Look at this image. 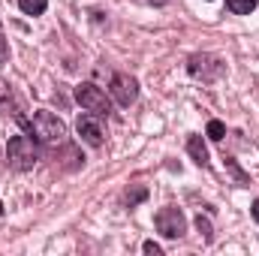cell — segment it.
<instances>
[{
    "label": "cell",
    "mask_w": 259,
    "mask_h": 256,
    "mask_svg": "<svg viewBox=\"0 0 259 256\" xmlns=\"http://www.w3.org/2000/svg\"><path fill=\"white\" fill-rule=\"evenodd\" d=\"M27 130H30V136H33L36 142H42V145H61L66 139V124L58 115H52V112H36V115L27 121Z\"/></svg>",
    "instance_id": "6da1fadb"
},
{
    "label": "cell",
    "mask_w": 259,
    "mask_h": 256,
    "mask_svg": "<svg viewBox=\"0 0 259 256\" xmlns=\"http://www.w3.org/2000/svg\"><path fill=\"white\" fill-rule=\"evenodd\" d=\"M6 160H9V166L18 169V172L33 169L36 160H39V154H36V148H33V139H27V136H12L9 145H6Z\"/></svg>",
    "instance_id": "7a4b0ae2"
},
{
    "label": "cell",
    "mask_w": 259,
    "mask_h": 256,
    "mask_svg": "<svg viewBox=\"0 0 259 256\" xmlns=\"http://www.w3.org/2000/svg\"><path fill=\"white\" fill-rule=\"evenodd\" d=\"M154 223H157V232L163 238H181L187 232V220H184L181 208H172V205L169 208H160L157 217H154Z\"/></svg>",
    "instance_id": "3957f363"
},
{
    "label": "cell",
    "mask_w": 259,
    "mask_h": 256,
    "mask_svg": "<svg viewBox=\"0 0 259 256\" xmlns=\"http://www.w3.org/2000/svg\"><path fill=\"white\" fill-rule=\"evenodd\" d=\"M75 100L81 103V109H88V112H94V115H100V118H106L109 112H112V103L106 100V94L97 88V84H78L75 88Z\"/></svg>",
    "instance_id": "277c9868"
},
{
    "label": "cell",
    "mask_w": 259,
    "mask_h": 256,
    "mask_svg": "<svg viewBox=\"0 0 259 256\" xmlns=\"http://www.w3.org/2000/svg\"><path fill=\"white\" fill-rule=\"evenodd\" d=\"M187 69H190L193 78H202V81H217V78L226 72V66L220 64L214 55H193L190 64H187Z\"/></svg>",
    "instance_id": "5b68a950"
},
{
    "label": "cell",
    "mask_w": 259,
    "mask_h": 256,
    "mask_svg": "<svg viewBox=\"0 0 259 256\" xmlns=\"http://www.w3.org/2000/svg\"><path fill=\"white\" fill-rule=\"evenodd\" d=\"M112 97H115L118 106H130V103H136V97H139V81H136L133 75H127V72L112 75Z\"/></svg>",
    "instance_id": "8992f818"
},
{
    "label": "cell",
    "mask_w": 259,
    "mask_h": 256,
    "mask_svg": "<svg viewBox=\"0 0 259 256\" xmlns=\"http://www.w3.org/2000/svg\"><path fill=\"white\" fill-rule=\"evenodd\" d=\"M75 130H78V136H81V142H88L91 148H100L103 145V139H106V133H103V124H100V115H81L78 118V124H75Z\"/></svg>",
    "instance_id": "52a82bcc"
},
{
    "label": "cell",
    "mask_w": 259,
    "mask_h": 256,
    "mask_svg": "<svg viewBox=\"0 0 259 256\" xmlns=\"http://www.w3.org/2000/svg\"><path fill=\"white\" fill-rule=\"evenodd\" d=\"M0 115H15L18 118V100L12 94V88L0 78Z\"/></svg>",
    "instance_id": "ba28073f"
},
{
    "label": "cell",
    "mask_w": 259,
    "mask_h": 256,
    "mask_svg": "<svg viewBox=\"0 0 259 256\" xmlns=\"http://www.w3.org/2000/svg\"><path fill=\"white\" fill-rule=\"evenodd\" d=\"M187 151H190V157H193L196 166H208V148H205V142H202V136H190V142H187Z\"/></svg>",
    "instance_id": "9c48e42d"
},
{
    "label": "cell",
    "mask_w": 259,
    "mask_h": 256,
    "mask_svg": "<svg viewBox=\"0 0 259 256\" xmlns=\"http://www.w3.org/2000/svg\"><path fill=\"white\" fill-rule=\"evenodd\" d=\"M18 6H21L24 15H42L46 6H49V0H18Z\"/></svg>",
    "instance_id": "30bf717a"
},
{
    "label": "cell",
    "mask_w": 259,
    "mask_h": 256,
    "mask_svg": "<svg viewBox=\"0 0 259 256\" xmlns=\"http://www.w3.org/2000/svg\"><path fill=\"white\" fill-rule=\"evenodd\" d=\"M226 6H229V12H235V15H250V12L256 9V0H226Z\"/></svg>",
    "instance_id": "8fae6325"
},
{
    "label": "cell",
    "mask_w": 259,
    "mask_h": 256,
    "mask_svg": "<svg viewBox=\"0 0 259 256\" xmlns=\"http://www.w3.org/2000/svg\"><path fill=\"white\" fill-rule=\"evenodd\" d=\"M226 136V127L220 124V121H208V139H214V142H220Z\"/></svg>",
    "instance_id": "7c38bea8"
},
{
    "label": "cell",
    "mask_w": 259,
    "mask_h": 256,
    "mask_svg": "<svg viewBox=\"0 0 259 256\" xmlns=\"http://www.w3.org/2000/svg\"><path fill=\"white\" fill-rule=\"evenodd\" d=\"M145 196H148V190H145V187H136L133 193H127V205H130V208H133V205H139Z\"/></svg>",
    "instance_id": "4fadbf2b"
},
{
    "label": "cell",
    "mask_w": 259,
    "mask_h": 256,
    "mask_svg": "<svg viewBox=\"0 0 259 256\" xmlns=\"http://www.w3.org/2000/svg\"><path fill=\"white\" fill-rule=\"evenodd\" d=\"M196 229H199V232H202V235H205V241H211V223H208V220H205V217H202V214H199V217H196Z\"/></svg>",
    "instance_id": "5bb4252c"
},
{
    "label": "cell",
    "mask_w": 259,
    "mask_h": 256,
    "mask_svg": "<svg viewBox=\"0 0 259 256\" xmlns=\"http://www.w3.org/2000/svg\"><path fill=\"white\" fill-rule=\"evenodd\" d=\"M142 250H145V253H154V256L163 253V247H160V244H154V241H145V247H142Z\"/></svg>",
    "instance_id": "9a60e30c"
},
{
    "label": "cell",
    "mask_w": 259,
    "mask_h": 256,
    "mask_svg": "<svg viewBox=\"0 0 259 256\" xmlns=\"http://www.w3.org/2000/svg\"><path fill=\"white\" fill-rule=\"evenodd\" d=\"M9 58V46H6V39H3V33H0V64Z\"/></svg>",
    "instance_id": "2e32d148"
},
{
    "label": "cell",
    "mask_w": 259,
    "mask_h": 256,
    "mask_svg": "<svg viewBox=\"0 0 259 256\" xmlns=\"http://www.w3.org/2000/svg\"><path fill=\"white\" fill-rule=\"evenodd\" d=\"M253 220H256V223H259V199H256V202H253Z\"/></svg>",
    "instance_id": "e0dca14e"
},
{
    "label": "cell",
    "mask_w": 259,
    "mask_h": 256,
    "mask_svg": "<svg viewBox=\"0 0 259 256\" xmlns=\"http://www.w3.org/2000/svg\"><path fill=\"white\" fill-rule=\"evenodd\" d=\"M0 214H3V202H0Z\"/></svg>",
    "instance_id": "ac0fdd59"
}]
</instances>
